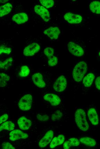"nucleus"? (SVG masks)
<instances>
[{"label": "nucleus", "instance_id": "obj_1", "mask_svg": "<svg viewBox=\"0 0 100 149\" xmlns=\"http://www.w3.org/2000/svg\"><path fill=\"white\" fill-rule=\"evenodd\" d=\"M87 70L86 63L83 61H79L75 64L72 71V76L76 82L81 81L83 79Z\"/></svg>", "mask_w": 100, "mask_h": 149}, {"label": "nucleus", "instance_id": "obj_2", "mask_svg": "<svg viewBox=\"0 0 100 149\" xmlns=\"http://www.w3.org/2000/svg\"><path fill=\"white\" fill-rule=\"evenodd\" d=\"M75 121L80 129L83 131H86L89 129V126L87 121L84 111L79 109L77 110L75 114Z\"/></svg>", "mask_w": 100, "mask_h": 149}, {"label": "nucleus", "instance_id": "obj_3", "mask_svg": "<svg viewBox=\"0 0 100 149\" xmlns=\"http://www.w3.org/2000/svg\"><path fill=\"white\" fill-rule=\"evenodd\" d=\"M67 49L72 55L77 57H81L84 54L83 48L78 44L72 41L69 42L67 44Z\"/></svg>", "mask_w": 100, "mask_h": 149}, {"label": "nucleus", "instance_id": "obj_4", "mask_svg": "<svg viewBox=\"0 0 100 149\" xmlns=\"http://www.w3.org/2000/svg\"><path fill=\"white\" fill-rule=\"evenodd\" d=\"M32 103V96L29 94L23 96L19 101L18 106L21 110L26 111L31 108Z\"/></svg>", "mask_w": 100, "mask_h": 149}, {"label": "nucleus", "instance_id": "obj_5", "mask_svg": "<svg viewBox=\"0 0 100 149\" xmlns=\"http://www.w3.org/2000/svg\"><path fill=\"white\" fill-rule=\"evenodd\" d=\"M67 85V81L65 77L61 75L58 77L55 82L53 85L54 90L59 92L64 91Z\"/></svg>", "mask_w": 100, "mask_h": 149}, {"label": "nucleus", "instance_id": "obj_6", "mask_svg": "<svg viewBox=\"0 0 100 149\" xmlns=\"http://www.w3.org/2000/svg\"><path fill=\"white\" fill-rule=\"evenodd\" d=\"M34 9L35 12L39 15L45 21L48 22L50 19L49 11L43 6L36 5L34 7Z\"/></svg>", "mask_w": 100, "mask_h": 149}, {"label": "nucleus", "instance_id": "obj_7", "mask_svg": "<svg viewBox=\"0 0 100 149\" xmlns=\"http://www.w3.org/2000/svg\"><path fill=\"white\" fill-rule=\"evenodd\" d=\"M87 115L91 124L94 126L99 125V121L98 113L94 107L90 108L87 111Z\"/></svg>", "mask_w": 100, "mask_h": 149}, {"label": "nucleus", "instance_id": "obj_8", "mask_svg": "<svg viewBox=\"0 0 100 149\" xmlns=\"http://www.w3.org/2000/svg\"><path fill=\"white\" fill-rule=\"evenodd\" d=\"M64 18L68 23L72 24L80 23L82 20V17L80 15L69 12L65 14Z\"/></svg>", "mask_w": 100, "mask_h": 149}, {"label": "nucleus", "instance_id": "obj_9", "mask_svg": "<svg viewBox=\"0 0 100 149\" xmlns=\"http://www.w3.org/2000/svg\"><path fill=\"white\" fill-rule=\"evenodd\" d=\"M40 49V46L37 43H32L25 48L23 50L24 55L27 56H33Z\"/></svg>", "mask_w": 100, "mask_h": 149}, {"label": "nucleus", "instance_id": "obj_10", "mask_svg": "<svg viewBox=\"0 0 100 149\" xmlns=\"http://www.w3.org/2000/svg\"><path fill=\"white\" fill-rule=\"evenodd\" d=\"M45 34L52 40L57 39L60 33L59 28L56 27H50L44 32Z\"/></svg>", "mask_w": 100, "mask_h": 149}, {"label": "nucleus", "instance_id": "obj_11", "mask_svg": "<svg viewBox=\"0 0 100 149\" xmlns=\"http://www.w3.org/2000/svg\"><path fill=\"white\" fill-rule=\"evenodd\" d=\"M9 136L10 140L14 141L20 139L27 138L28 136L27 134L24 133L20 130H15L9 133Z\"/></svg>", "mask_w": 100, "mask_h": 149}, {"label": "nucleus", "instance_id": "obj_12", "mask_svg": "<svg viewBox=\"0 0 100 149\" xmlns=\"http://www.w3.org/2000/svg\"><path fill=\"white\" fill-rule=\"evenodd\" d=\"M53 136V132L51 130L48 131L39 141V146L42 148L45 147L52 140Z\"/></svg>", "mask_w": 100, "mask_h": 149}, {"label": "nucleus", "instance_id": "obj_13", "mask_svg": "<svg viewBox=\"0 0 100 149\" xmlns=\"http://www.w3.org/2000/svg\"><path fill=\"white\" fill-rule=\"evenodd\" d=\"M43 98L45 100L50 102L53 106L59 105L61 102V99L57 95L52 93H48L45 95Z\"/></svg>", "mask_w": 100, "mask_h": 149}, {"label": "nucleus", "instance_id": "obj_14", "mask_svg": "<svg viewBox=\"0 0 100 149\" xmlns=\"http://www.w3.org/2000/svg\"><path fill=\"white\" fill-rule=\"evenodd\" d=\"M32 79L34 84L37 87L43 88L46 86L42 75L39 73H36L32 76Z\"/></svg>", "mask_w": 100, "mask_h": 149}, {"label": "nucleus", "instance_id": "obj_15", "mask_svg": "<svg viewBox=\"0 0 100 149\" xmlns=\"http://www.w3.org/2000/svg\"><path fill=\"white\" fill-rule=\"evenodd\" d=\"M18 124L20 129L26 130L30 128L32 125V122L25 117L22 116L18 120Z\"/></svg>", "mask_w": 100, "mask_h": 149}, {"label": "nucleus", "instance_id": "obj_16", "mask_svg": "<svg viewBox=\"0 0 100 149\" xmlns=\"http://www.w3.org/2000/svg\"><path fill=\"white\" fill-rule=\"evenodd\" d=\"M12 19L13 21L18 24L24 23L27 21L28 19L27 14L25 13H20L13 15Z\"/></svg>", "mask_w": 100, "mask_h": 149}, {"label": "nucleus", "instance_id": "obj_17", "mask_svg": "<svg viewBox=\"0 0 100 149\" xmlns=\"http://www.w3.org/2000/svg\"><path fill=\"white\" fill-rule=\"evenodd\" d=\"M65 140V136L61 134L54 137L50 143V148H53L58 145L62 144L64 142Z\"/></svg>", "mask_w": 100, "mask_h": 149}, {"label": "nucleus", "instance_id": "obj_18", "mask_svg": "<svg viewBox=\"0 0 100 149\" xmlns=\"http://www.w3.org/2000/svg\"><path fill=\"white\" fill-rule=\"evenodd\" d=\"M80 143L90 147H94L96 145V142L93 138L88 137H83L79 139Z\"/></svg>", "mask_w": 100, "mask_h": 149}, {"label": "nucleus", "instance_id": "obj_19", "mask_svg": "<svg viewBox=\"0 0 100 149\" xmlns=\"http://www.w3.org/2000/svg\"><path fill=\"white\" fill-rule=\"evenodd\" d=\"M12 8L11 4L7 3L1 6L0 7V17H2L9 13Z\"/></svg>", "mask_w": 100, "mask_h": 149}, {"label": "nucleus", "instance_id": "obj_20", "mask_svg": "<svg viewBox=\"0 0 100 149\" xmlns=\"http://www.w3.org/2000/svg\"><path fill=\"white\" fill-rule=\"evenodd\" d=\"M95 76L92 73H90L84 77L83 80V84L86 87H90L92 84Z\"/></svg>", "mask_w": 100, "mask_h": 149}, {"label": "nucleus", "instance_id": "obj_21", "mask_svg": "<svg viewBox=\"0 0 100 149\" xmlns=\"http://www.w3.org/2000/svg\"><path fill=\"white\" fill-rule=\"evenodd\" d=\"M91 11L93 13L100 14V2L94 1L91 2L89 5Z\"/></svg>", "mask_w": 100, "mask_h": 149}, {"label": "nucleus", "instance_id": "obj_22", "mask_svg": "<svg viewBox=\"0 0 100 149\" xmlns=\"http://www.w3.org/2000/svg\"><path fill=\"white\" fill-rule=\"evenodd\" d=\"M15 128L14 124L10 121H7L2 123L0 126V131L4 130L11 131Z\"/></svg>", "mask_w": 100, "mask_h": 149}, {"label": "nucleus", "instance_id": "obj_23", "mask_svg": "<svg viewBox=\"0 0 100 149\" xmlns=\"http://www.w3.org/2000/svg\"><path fill=\"white\" fill-rule=\"evenodd\" d=\"M13 59L10 57L6 59L3 62L0 61V68L1 69L7 70L12 65Z\"/></svg>", "mask_w": 100, "mask_h": 149}, {"label": "nucleus", "instance_id": "obj_24", "mask_svg": "<svg viewBox=\"0 0 100 149\" xmlns=\"http://www.w3.org/2000/svg\"><path fill=\"white\" fill-rule=\"evenodd\" d=\"M0 86L5 87L9 80L10 77L7 74L3 72L0 73Z\"/></svg>", "mask_w": 100, "mask_h": 149}, {"label": "nucleus", "instance_id": "obj_25", "mask_svg": "<svg viewBox=\"0 0 100 149\" xmlns=\"http://www.w3.org/2000/svg\"><path fill=\"white\" fill-rule=\"evenodd\" d=\"M30 72V69L27 66H23L21 67L18 74L21 77H26L29 74Z\"/></svg>", "mask_w": 100, "mask_h": 149}, {"label": "nucleus", "instance_id": "obj_26", "mask_svg": "<svg viewBox=\"0 0 100 149\" xmlns=\"http://www.w3.org/2000/svg\"><path fill=\"white\" fill-rule=\"evenodd\" d=\"M40 2L44 7L49 8L53 7L54 1L52 0H40Z\"/></svg>", "mask_w": 100, "mask_h": 149}, {"label": "nucleus", "instance_id": "obj_27", "mask_svg": "<svg viewBox=\"0 0 100 149\" xmlns=\"http://www.w3.org/2000/svg\"><path fill=\"white\" fill-rule=\"evenodd\" d=\"M62 116V113L60 110H58L52 114L51 119L53 121H56L59 119Z\"/></svg>", "mask_w": 100, "mask_h": 149}, {"label": "nucleus", "instance_id": "obj_28", "mask_svg": "<svg viewBox=\"0 0 100 149\" xmlns=\"http://www.w3.org/2000/svg\"><path fill=\"white\" fill-rule=\"evenodd\" d=\"M44 53L45 55L49 58L53 56L54 50L52 48L47 47L44 50Z\"/></svg>", "mask_w": 100, "mask_h": 149}, {"label": "nucleus", "instance_id": "obj_29", "mask_svg": "<svg viewBox=\"0 0 100 149\" xmlns=\"http://www.w3.org/2000/svg\"><path fill=\"white\" fill-rule=\"evenodd\" d=\"M11 48L7 47L5 46L1 45L0 47V54L2 53L8 55L11 52Z\"/></svg>", "mask_w": 100, "mask_h": 149}, {"label": "nucleus", "instance_id": "obj_30", "mask_svg": "<svg viewBox=\"0 0 100 149\" xmlns=\"http://www.w3.org/2000/svg\"><path fill=\"white\" fill-rule=\"evenodd\" d=\"M58 63V58L55 56H53L48 58V65L51 66H55Z\"/></svg>", "mask_w": 100, "mask_h": 149}, {"label": "nucleus", "instance_id": "obj_31", "mask_svg": "<svg viewBox=\"0 0 100 149\" xmlns=\"http://www.w3.org/2000/svg\"><path fill=\"white\" fill-rule=\"evenodd\" d=\"M68 141L70 147L77 146L80 144L79 140L74 138L70 139L68 140Z\"/></svg>", "mask_w": 100, "mask_h": 149}, {"label": "nucleus", "instance_id": "obj_32", "mask_svg": "<svg viewBox=\"0 0 100 149\" xmlns=\"http://www.w3.org/2000/svg\"><path fill=\"white\" fill-rule=\"evenodd\" d=\"M36 117L38 120L41 121H47L49 118V116L47 115H41L39 114H37Z\"/></svg>", "mask_w": 100, "mask_h": 149}, {"label": "nucleus", "instance_id": "obj_33", "mask_svg": "<svg viewBox=\"0 0 100 149\" xmlns=\"http://www.w3.org/2000/svg\"><path fill=\"white\" fill-rule=\"evenodd\" d=\"M3 149H15V148L9 143L3 142L2 144Z\"/></svg>", "mask_w": 100, "mask_h": 149}, {"label": "nucleus", "instance_id": "obj_34", "mask_svg": "<svg viewBox=\"0 0 100 149\" xmlns=\"http://www.w3.org/2000/svg\"><path fill=\"white\" fill-rule=\"evenodd\" d=\"M8 115L7 114H4L0 117V123L5 122L8 119Z\"/></svg>", "mask_w": 100, "mask_h": 149}, {"label": "nucleus", "instance_id": "obj_35", "mask_svg": "<svg viewBox=\"0 0 100 149\" xmlns=\"http://www.w3.org/2000/svg\"><path fill=\"white\" fill-rule=\"evenodd\" d=\"M95 85L96 88L100 91V76L97 77L96 79Z\"/></svg>", "mask_w": 100, "mask_h": 149}, {"label": "nucleus", "instance_id": "obj_36", "mask_svg": "<svg viewBox=\"0 0 100 149\" xmlns=\"http://www.w3.org/2000/svg\"><path fill=\"white\" fill-rule=\"evenodd\" d=\"M70 146L68 140L65 141L63 144V147L64 149H68L70 148Z\"/></svg>", "mask_w": 100, "mask_h": 149}, {"label": "nucleus", "instance_id": "obj_37", "mask_svg": "<svg viewBox=\"0 0 100 149\" xmlns=\"http://www.w3.org/2000/svg\"><path fill=\"white\" fill-rule=\"evenodd\" d=\"M98 56L99 57H100V50L98 52Z\"/></svg>", "mask_w": 100, "mask_h": 149}]
</instances>
